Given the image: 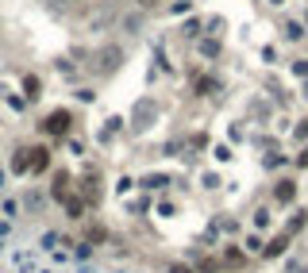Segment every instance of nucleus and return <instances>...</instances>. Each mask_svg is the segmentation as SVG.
<instances>
[{"label":"nucleus","instance_id":"f257e3e1","mask_svg":"<svg viewBox=\"0 0 308 273\" xmlns=\"http://www.w3.org/2000/svg\"><path fill=\"white\" fill-rule=\"evenodd\" d=\"M43 250H46V254H54L58 262H70V258H77V254H73V242H66L58 231H46V235H43Z\"/></svg>","mask_w":308,"mask_h":273},{"label":"nucleus","instance_id":"f03ea898","mask_svg":"<svg viewBox=\"0 0 308 273\" xmlns=\"http://www.w3.org/2000/svg\"><path fill=\"white\" fill-rule=\"evenodd\" d=\"M43 131H50V135H66V131H70V112H62V108H58V112H50V115L43 119Z\"/></svg>","mask_w":308,"mask_h":273},{"label":"nucleus","instance_id":"7ed1b4c3","mask_svg":"<svg viewBox=\"0 0 308 273\" xmlns=\"http://www.w3.org/2000/svg\"><path fill=\"white\" fill-rule=\"evenodd\" d=\"M120 58H123V50H120V46H104V50H100L97 54V70L100 73H108V70H116V66H120Z\"/></svg>","mask_w":308,"mask_h":273},{"label":"nucleus","instance_id":"20e7f679","mask_svg":"<svg viewBox=\"0 0 308 273\" xmlns=\"http://www.w3.org/2000/svg\"><path fill=\"white\" fill-rule=\"evenodd\" d=\"M154 115H158V104H154V100H147V104H139V108H135V119H139L135 127H139V131H147Z\"/></svg>","mask_w":308,"mask_h":273},{"label":"nucleus","instance_id":"39448f33","mask_svg":"<svg viewBox=\"0 0 308 273\" xmlns=\"http://www.w3.org/2000/svg\"><path fill=\"white\" fill-rule=\"evenodd\" d=\"M112 19V8H97L85 16V31H104V23Z\"/></svg>","mask_w":308,"mask_h":273},{"label":"nucleus","instance_id":"423d86ee","mask_svg":"<svg viewBox=\"0 0 308 273\" xmlns=\"http://www.w3.org/2000/svg\"><path fill=\"white\" fill-rule=\"evenodd\" d=\"M273 196H277V204H293V196H297V181H277Z\"/></svg>","mask_w":308,"mask_h":273},{"label":"nucleus","instance_id":"0eeeda50","mask_svg":"<svg viewBox=\"0 0 308 273\" xmlns=\"http://www.w3.org/2000/svg\"><path fill=\"white\" fill-rule=\"evenodd\" d=\"M46 166H50V150H43V146L31 150V169H35V173H43Z\"/></svg>","mask_w":308,"mask_h":273},{"label":"nucleus","instance_id":"6e6552de","mask_svg":"<svg viewBox=\"0 0 308 273\" xmlns=\"http://www.w3.org/2000/svg\"><path fill=\"white\" fill-rule=\"evenodd\" d=\"M285 247H289V235H277L270 247H262V254L266 258H277V254H285Z\"/></svg>","mask_w":308,"mask_h":273},{"label":"nucleus","instance_id":"1a4fd4ad","mask_svg":"<svg viewBox=\"0 0 308 273\" xmlns=\"http://www.w3.org/2000/svg\"><path fill=\"white\" fill-rule=\"evenodd\" d=\"M27 154H31V150H16V158H12V169H16V173H27V169H31V158H27Z\"/></svg>","mask_w":308,"mask_h":273},{"label":"nucleus","instance_id":"9d476101","mask_svg":"<svg viewBox=\"0 0 308 273\" xmlns=\"http://www.w3.org/2000/svg\"><path fill=\"white\" fill-rule=\"evenodd\" d=\"M62 204H66V211H70V220H81V211H85V204H81L77 196H66Z\"/></svg>","mask_w":308,"mask_h":273},{"label":"nucleus","instance_id":"9b49d317","mask_svg":"<svg viewBox=\"0 0 308 273\" xmlns=\"http://www.w3.org/2000/svg\"><path fill=\"white\" fill-rule=\"evenodd\" d=\"M23 93H27V100H35L39 93H43V85H39V77H23Z\"/></svg>","mask_w":308,"mask_h":273},{"label":"nucleus","instance_id":"f8f14e48","mask_svg":"<svg viewBox=\"0 0 308 273\" xmlns=\"http://www.w3.org/2000/svg\"><path fill=\"white\" fill-rule=\"evenodd\" d=\"M46 8H50L54 16H66V12L73 8V0H46Z\"/></svg>","mask_w":308,"mask_h":273},{"label":"nucleus","instance_id":"ddd939ff","mask_svg":"<svg viewBox=\"0 0 308 273\" xmlns=\"http://www.w3.org/2000/svg\"><path fill=\"white\" fill-rule=\"evenodd\" d=\"M304 223H308V216H304V211H297V216L289 220V231H285V235H297V231L304 227Z\"/></svg>","mask_w":308,"mask_h":273},{"label":"nucleus","instance_id":"4468645a","mask_svg":"<svg viewBox=\"0 0 308 273\" xmlns=\"http://www.w3.org/2000/svg\"><path fill=\"white\" fill-rule=\"evenodd\" d=\"M66 185H70V177L58 173V185H54V196H58V200H66Z\"/></svg>","mask_w":308,"mask_h":273},{"label":"nucleus","instance_id":"2eb2a0df","mask_svg":"<svg viewBox=\"0 0 308 273\" xmlns=\"http://www.w3.org/2000/svg\"><path fill=\"white\" fill-rule=\"evenodd\" d=\"M255 227H258V231L270 227V211H266V208H258V211H255Z\"/></svg>","mask_w":308,"mask_h":273},{"label":"nucleus","instance_id":"dca6fc26","mask_svg":"<svg viewBox=\"0 0 308 273\" xmlns=\"http://www.w3.org/2000/svg\"><path fill=\"white\" fill-rule=\"evenodd\" d=\"M300 35H304V27H300V23H293V19H289V23H285V39H300Z\"/></svg>","mask_w":308,"mask_h":273},{"label":"nucleus","instance_id":"f3484780","mask_svg":"<svg viewBox=\"0 0 308 273\" xmlns=\"http://www.w3.org/2000/svg\"><path fill=\"white\" fill-rule=\"evenodd\" d=\"M143 185H147V189H162V185H166V177H162V173H154V177H143Z\"/></svg>","mask_w":308,"mask_h":273},{"label":"nucleus","instance_id":"a211bd4d","mask_svg":"<svg viewBox=\"0 0 308 273\" xmlns=\"http://www.w3.org/2000/svg\"><path fill=\"white\" fill-rule=\"evenodd\" d=\"M201 50L208 54V58H216V54H220V43H216V39H212V43H201Z\"/></svg>","mask_w":308,"mask_h":273},{"label":"nucleus","instance_id":"6ab92c4d","mask_svg":"<svg viewBox=\"0 0 308 273\" xmlns=\"http://www.w3.org/2000/svg\"><path fill=\"white\" fill-rule=\"evenodd\" d=\"M197 269H201V273H212V269H216V262H212V258H197Z\"/></svg>","mask_w":308,"mask_h":273},{"label":"nucleus","instance_id":"aec40b11","mask_svg":"<svg viewBox=\"0 0 308 273\" xmlns=\"http://www.w3.org/2000/svg\"><path fill=\"white\" fill-rule=\"evenodd\" d=\"M223 258H228V262H231V265H243V254H239V250H235V247H231V250H228V254H223Z\"/></svg>","mask_w":308,"mask_h":273},{"label":"nucleus","instance_id":"412c9836","mask_svg":"<svg viewBox=\"0 0 308 273\" xmlns=\"http://www.w3.org/2000/svg\"><path fill=\"white\" fill-rule=\"evenodd\" d=\"M170 273H197V269H193V265H185V262H174V265H170Z\"/></svg>","mask_w":308,"mask_h":273},{"label":"nucleus","instance_id":"4be33fe9","mask_svg":"<svg viewBox=\"0 0 308 273\" xmlns=\"http://www.w3.org/2000/svg\"><path fill=\"white\" fill-rule=\"evenodd\" d=\"M293 73H297V77H308V62H297V66H293Z\"/></svg>","mask_w":308,"mask_h":273},{"label":"nucleus","instance_id":"5701e85b","mask_svg":"<svg viewBox=\"0 0 308 273\" xmlns=\"http://www.w3.org/2000/svg\"><path fill=\"white\" fill-rule=\"evenodd\" d=\"M77 273H104V269H93V265H85V269H77ZM112 273H127V269H112Z\"/></svg>","mask_w":308,"mask_h":273},{"label":"nucleus","instance_id":"b1692460","mask_svg":"<svg viewBox=\"0 0 308 273\" xmlns=\"http://www.w3.org/2000/svg\"><path fill=\"white\" fill-rule=\"evenodd\" d=\"M300 166H308V150H304V158H300Z\"/></svg>","mask_w":308,"mask_h":273},{"label":"nucleus","instance_id":"393cba45","mask_svg":"<svg viewBox=\"0 0 308 273\" xmlns=\"http://www.w3.org/2000/svg\"><path fill=\"white\" fill-rule=\"evenodd\" d=\"M270 4H285V0H270Z\"/></svg>","mask_w":308,"mask_h":273}]
</instances>
